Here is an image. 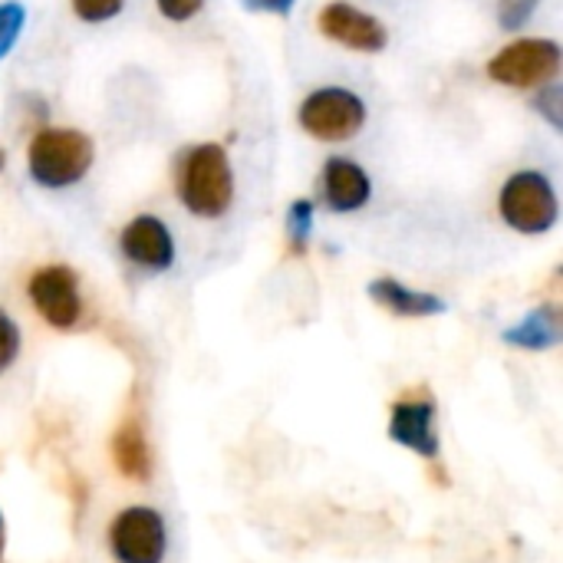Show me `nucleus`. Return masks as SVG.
Here are the masks:
<instances>
[{
	"label": "nucleus",
	"instance_id": "1",
	"mask_svg": "<svg viewBox=\"0 0 563 563\" xmlns=\"http://www.w3.org/2000/svg\"><path fill=\"white\" fill-rule=\"evenodd\" d=\"M178 198L198 218H221L234 201V172L218 142L188 148L178 162Z\"/></svg>",
	"mask_w": 563,
	"mask_h": 563
},
{
	"label": "nucleus",
	"instance_id": "2",
	"mask_svg": "<svg viewBox=\"0 0 563 563\" xmlns=\"http://www.w3.org/2000/svg\"><path fill=\"white\" fill-rule=\"evenodd\" d=\"M96 145L79 129H40L26 145V172L40 188H69L92 168Z\"/></svg>",
	"mask_w": 563,
	"mask_h": 563
},
{
	"label": "nucleus",
	"instance_id": "3",
	"mask_svg": "<svg viewBox=\"0 0 563 563\" xmlns=\"http://www.w3.org/2000/svg\"><path fill=\"white\" fill-rule=\"evenodd\" d=\"M498 211L508 228L521 234H548L561 218V201L544 172H515L498 195Z\"/></svg>",
	"mask_w": 563,
	"mask_h": 563
},
{
	"label": "nucleus",
	"instance_id": "4",
	"mask_svg": "<svg viewBox=\"0 0 563 563\" xmlns=\"http://www.w3.org/2000/svg\"><path fill=\"white\" fill-rule=\"evenodd\" d=\"M561 43L558 40H541V36H525L508 46H501L492 63L488 76L501 86L511 89H541L561 76Z\"/></svg>",
	"mask_w": 563,
	"mask_h": 563
},
{
	"label": "nucleus",
	"instance_id": "5",
	"mask_svg": "<svg viewBox=\"0 0 563 563\" xmlns=\"http://www.w3.org/2000/svg\"><path fill=\"white\" fill-rule=\"evenodd\" d=\"M300 129L320 142H346L366 125V102L346 86H320L300 102Z\"/></svg>",
	"mask_w": 563,
	"mask_h": 563
},
{
	"label": "nucleus",
	"instance_id": "6",
	"mask_svg": "<svg viewBox=\"0 0 563 563\" xmlns=\"http://www.w3.org/2000/svg\"><path fill=\"white\" fill-rule=\"evenodd\" d=\"M165 548L168 534L155 508H125L109 525V551L115 563H162Z\"/></svg>",
	"mask_w": 563,
	"mask_h": 563
},
{
	"label": "nucleus",
	"instance_id": "7",
	"mask_svg": "<svg viewBox=\"0 0 563 563\" xmlns=\"http://www.w3.org/2000/svg\"><path fill=\"white\" fill-rule=\"evenodd\" d=\"M26 297L53 330H73L82 317L79 277L73 267L49 264V267L33 271L26 280Z\"/></svg>",
	"mask_w": 563,
	"mask_h": 563
},
{
	"label": "nucleus",
	"instance_id": "8",
	"mask_svg": "<svg viewBox=\"0 0 563 563\" xmlns=\"http://www.w3.org/2000/svg\"><path fill=\"white\" fill-rule=\"evenodd\" d=\"M317 26L327 40L356 49V53H383L389 43V30L379 16L346 3V0H333L317 13Z\"/></svg>",
	"mask_w": 563,
	"mask_h": 563
},
{
	"label": "nucleus",
	"instance_id": "9",
	"mask_svg": "<svg viewBox=\"0 0 563 563\" xmlns=\"http://www.w3.org/2000/svg\"><path fill=\"white\" fill-rule=\"evenodd\" d=\"M119 247L122 254L135 264V267H145V271H168L175 264V241H172V231L162 218L155 214H139L132 218L122 234H119Z\"/></svg>",
	"mask_w": 563,
	"mask_h": 563
},
{
	"label": "nucleus",
	"instance_id": "10",
	"mask_svg": "<svg viewBox=\"0 0 563 563\" xmlns=\"http://www.w3.org/2000/svg\"><path fill=\"white\" fill-rule=\"evenodd\" d=\"M320 198L330 211L350 214L369 205L373 198V181L366 168L353 158H327L320 168Z\"/></svg>",
	"mask_w": 563,
	"mask_h": 563
},
{
	"label": "nucleus",
	"instance_id": "11",
	"mask_svg": "<svg viewBox=\"0 0 563 563\" xmlns=\"http://www.w3.org/2000/svg\"><path fill=\"white\" fill-rule=\"evenodd\" d=\"M389 439L429 462L439 459L435 402L432 399H399L389 416Z\"/></svg>",
	"mask_w": 563,
	"mask_h": 563
},
{
	"label": "nucleus",
	"instance_id": "12",
	"mask_svg": "<svg viewBox=\"0 0 563 563\" xmlns=\"http://www.w3.org/2000/svg\"><path fill=\"white\" fill-rule=\"evenodd\" d=\"M369 297H373L379 307L393 310L396 317H412V320H419V317H439V313L449 310L442 297L412 290V287L399 284V280H393V277L373 280V284H369Z\"/></svg>",
	"mask_w": 563,
	"mask_h": 563
},
{
	"label": "nucleus",
	"instance_id": "13",
	"mask_svg": "<svg viewBox=\"0 0 563 563\" xmlns=\"http://www.w3.org/2000/svg\"><path fill=\"white\" fill-rule=\"evenodd\" d=\"M501 340H505V343H511V346L531 350V353L554 350V346H561V340H563L561 313H558L554 307H538V310H531L518 327L505 330V333H501Z\"/></svg>",
	"mask_w": 563,
	"mask_h": 563
},
{
	"label": "nucleus",
	"instance_id": "14",
	"mask_svg": "<svg viewBox=\"0 0 563 563\" xmlns=\"http://www.w3.org/2000/svg\"><path fill=\"white\" fill-rule=\"evenodd\" d=\"M112 459L119 472L132 482H148L152 478V449L145 442V432L135 419L122 422L112 435Z\"/></svg>",
	"mask_w": 563,
	"mask_h": 563
},
{
	"label": "nucleus",
	"instance_id": "15",
	"mask_svg": "<svg viewBox=\"0 0 563 563\" xmlns=\"http://www.w3.org/2000/svg\"><path fill=\"white\" fill-rule=\"evenodd\" d=\"M310 234H313V201L297 198L287 208V241H290V251L303 254L307 244H310Z\"/></svg>",
	"mask_w": 563,
	"mask_h": 563
},
{
	"label": "nucleus",
	"instance_id": "16",
	"mask_svg": "<svg viewBox=\"0 0 563 563\" xmlns=\"http://www.w3.org/2000/svg\"><path fill=\"white\" fill-rule=\"evenodd\" d=\"M26 26V7L20 0H7L0 3V59L10 56V49L16 46L20 33Z\"/></svg>",
	"mask_w": 563,
	"mask_h": 563
},
{
	"label": "nucleus",
	"instance_id": "17",
	"mask_svg": "<svg viewBox=\"0 0 563 563\" xmlns=\"http://www.w3.org/2000/svg\"><path fill=\"white\" fill-rule=\"evenodd\" d=\"M69 7L82 23H106L122 13L125 0H69Z\"/></svg>",
	"mask_w": 563,
	"mask_h": 563
},
{
	"label": "nucleus",
	"instance_id": "18",
	"mask_svg": "<svg viewBox=\"0 0 563 563\" xmlns=\"http://www.w3.org/2000/svg\"><path fill=\"white\" fill-rule=\"evenodd\" d=\"M538 7L541 0H498V23L505 30H521L534 16Z\"/></svg>",
	"mask_w": 563,
	"mask_h": 563
},
{
	"label": "nucleus",
	"instance_id": "19",
	"mask_svg": "<svg viewBox=\"0 0 563 563\" xmlns=\"http://www.w3.org/2000/svg\"><path fill=\"white\" fill-rule=\"evenodd\" d=\"M563 89L558 86V79L554 82H548V86H541L538 89V99H534V109L551 122V129H561L563 125Z\"/></svg>",
	"mask_w": 563,
	"mask_h": 563
},
{
	"label": "nucleus",
	"instance_id": "20",
	"mask_svg": "<svg viewBox=\"0 0 563 563\" xmlns=\"http://www.w3.org/2000/svg\"><path fill=\"white\" fill-rule=\"evenodd\" d=\"M16 353H20V330H16V323L0 310V373H7V369L13 366Z\"/></svg>",
	"mask_w": 563,
	"mask_h": 563
},
{
	"label": "nucleus",
	"instance_id": "21",
	"mask_svg": "<svg viewBox=\"0 0 563 563\" xmlns=\"http://www.w3.org/2000/svg\"><path fill=\"white\" fill-rule=\"evenodd\" d=\"M155 7H158V13H162L165 20L185 23V20H191L195 13H201L205 0H155Z\"/></svg>",
	"mask_w": 563,
	"mask_h": 563
},
{
	"label": "nucleus",
	"instance_id": "22",
	"mask_svg": "<svg viewBox=\"0 0 563 563\" xmlns=\"http://www.w3.org/2000/svg\"><path fill=\"white\" fill-rule=\"evenodd\" d=\"M297 0H244V10L251 13H274V16H290Z\"/></svg>",
	"mask_w": 563,
	"mask_h": 563
},
{
	"label": "nucleus",
	"instance_id": "23",
	"mask_svg": "<svg viewBox=\"0 0 563 563\" xmlns=\"http://www.w3.org/2000/svg\"><path fill=\"white\" fill-rule=\"evenodd\" d=\"M0 558H3V518H0Z\"/></svg>",
	"mask_w": 563,
	"mask_h": 563
},
{
	"label": "nucleus",
	"instance_id": "24",
	"mask_svg": "<svg viewBox=\"0 0 563 563\" xmlns=\"http://www.w3.org/2000/svg\"><path fill=\"white\" fill-rule=\"evenodd\" d=\"M0 168H3V152H0Z\"/></svg>",
	"mask_w": 563,
	"mask_h": 563
}]
</instances>
